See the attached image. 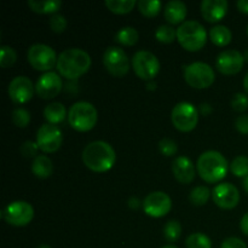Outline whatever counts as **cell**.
<instances>
[{"instance_id": "obj_36", "label": "cell", "mask_w": 248, "mask_h": 248, "mask_svg": "<svg viewBox=\"0 0 248 248\" xmlns=\"http://www.w3.org/2000/svg\"><path fill=\"white\" fill-rule=\"evenodd\" d=\"M232 108L235 111H239V113H244L248 109V94L246 93H239L235 94L232 99Z\"/></svg>"}, {"instance_id": "obj_24", "label": "cell", "mask_w": 248, "mask_h": 248, "mask_svg": "<svg viewBox=\"0 0 248 248\" xmlns=\"http://www.w3.org/2000/svg\"><path fill=\"white\" fill-rule=\"evenodd\" d=\"M28 6L31 7V11L35 14L47 15V14H55L61 9L62 2L60 0H46V1H34V0H29Z\"/></svg>"}, {"instance_id": "obj_23", "label": "cell", "mask_w": 248, "mask_h": 248, "mask_svg": "<svg viewBox=\"0 0 248 248\" xmlns=\"http://www.w3.org/2000/svg\"><path fill=\"white\" fill-rule=\"evenodd\" d=\"M210 39L215 45L223 47V46H227L232 43V34L227 26L218 24V26L211 28Z\"/></svg>"}, {"instance_id": "obj_8", "label": "cell", "mask_w": 248, "mask_h": 248, "mask_svg": "<svg viewBox=\"0 0 248 248\" xmlns=\"http://www.w3.org/2000/svg\"><path fill=\"white\" fill-rule=\"evenodd\" d=\"M28 62L39 72H50L57 65V55L51 46L45 44H34L28 50Z\"/></svg>"}, {"instance_id": "obj_27", "label": "cell", "mask_w": 248, "mask_h": 248, "mask_svg": "<svg viewBox=\"0 0 248 248\" xmlns=\"http://www.w3.org/2000/svg\"><path fill=\"white\" fill-rule=\"evenodd\" d=\"M211 195H212V191L207 186H199L190 191L189 200L194 206H203L208 202Z\"/></svg>"}, {"instance_id": "obj_18", "label": "cell", "mask_w": 248, "mask_h": 248, "mask_svg": "<svg viewBox=\"0 0 248 248\" xmlns=\"http://www.w3.org/2000/svg\"><path fill=\"white\" fill-rule=\"evenodd\" d=\"M227 0H203L200 5L201 15L203 19H206L210 23H217L222 21L228 12Z\"/></svg>"}, {"instance_id": "obj_30", "label": "cell", "mask_w": 248, "mask_h": 248, "mask_svg": "<svg viewBox=\"0 0 248 248\" xmlns=\"http://www.w3.org/2000/svg\"><path fill=\"white\" fill-rule=\"evenodd\" d=\"M155 39L162 44H171L177 39V31L172 26L162 24L155 31Z\"/></svg>"}, {"instance_id": "obj_29", "label": "cell", "mask_w": 248, "mask_h": 248, "mask_svg": "<svg viewBox=\"0 0 248 248\" xmlns=\"http://www.w3.org/2000/svg\"><path fill=\"white\" fill-rule=\"evenodd\" d=\"M186 248H212V241L202 232H194L186 237Z\"/></svg>"}, {"instance_id": "obj_39", "label": "cell", "mask_w": 248, "mask_h": 248, "mask_svg": "<svg viewBox=\"0 0 248 248\" xmlns=\"http://www.w3.org/2000/svg\"><path fill=\"white\" fill-rule=\"evenodd\" d=\"M220 248H247V245L239 237H228L222 242Z\"/></svg>"}, {"instance_id": "obj_34", "label": "cell", "mask_w": 248, "mask_h": 248, "mask_svg": "<svg viewBox=\"0 0 248 248\" xmlns=\"http://www.w3.org/2000/svg\"><path fill=\"white\" fill-rule=\"evenodd\" d=\"M12 123L17 127L24 128L31 123V113L24 108H16L12 111Z\"/></svg>"}, {"instance_id": "obj_40", "label": "cell", "mask_w": 248, "mask_h": 248, "mask_svg": "<svg viewBox=\"0 0 248 248\" xmlns=\"http://www.w3.org/2000/svg\"><path fill=\"white\" fill-rule=\"evenodd\" d=\"M235 127L242 135H248V115H241L235 121Z\"/></svg>"}, {"instance_id": "obj_2", "label": "cell", "mask_w": 248, "mask_h": 248, "mask_svg": "<svg viewBox=\"0 0 248 248\" xmlns=\"http://www.w3.org/2000/svg\"><path fill=\"white\" fill-rule=\"evenodd\" d=\"M91 57L81 48H68L61 52L57 60L58 73L68 80L82 77L91 68Z\"/></svg>"}, {"instance_id": "obj_46", "label": "cell", "mask_w": 248, "mask_h": 248, "mask_svg": "<svg viewBox=\"0 0 248 248\" xmlns=\"http://www.w3.org/2000/svg\"><path fill=\"white\" fill-rule=\"evenodd\" d=\"M147 86H148V89H149V90H155V89H156V84H155V82H153V80H152V81L148 82Z\"/></svg>"}, {"instance_id": "obj_17", "label": "cell", "mask_w": 248, "mask_h": 248, "mask_svg": "<svg viewBox=\"0 0 248 248\" xmlns=\"http://www.w3.org/2000/svg\"><path fill=\"white\" fill-rule=\"evenodd\" d=\"M63 82L60 75L55 72L44 73L35 84V92L40 98H55L62 91Z\"/></svg>"}, {"instance_id": "obj_25", "label": "cell", "mask_w": 248, "mask_h": 248, "mask_svg": "<svg viewBox=\"0 0 248 248\" xmlns=\"http://www.w3.org/2000/svg\"><path fill=\"white\" fill-rule=\"evenodd\" d=\"M140 34L133 27H124L115 34V41L124 46H133L138 41Z\"/></svg>"}, {"instance_id": "obj_3", "label": "cell", "mask_w": 248, "mask_h": 248, "mask_svg": "<svg viewBox=\"0 0 248 248\" xmlns=\"http://www.w3.org/2000/svg\"><path fill=\"white\" fill-rule=\"evenodd\" d=\"M229 164L227 159L216 150H208L199 156L196 169L201 179L211 184L219 183L227 177L229 171Z\"/></svg>"}, {"instance_id": "obj_51", "label": "cell", "mask_w": 248, "mask_h": 248, "mask_svg": "<svg viewBox=\"0 0 248 248\" xmlns=\"http://www.w3.org/2000/svg\"><path fill=\"white\" fill-rule=\"evenodd\" d=\"M247 35H248V26H247Z\"/></svg>"}, {"instance_id": "obj_19", "label": "cell", "mask_w": 248, "mask_h": 248, "mask_svg": "<svg viewBox=\"0 0 248 248\" xmlns=\"http://www.w3.org/2000/svg\"><path fill=\"white\" fill-rule=\"evenodd\" d=\"M172 173L182 184H190L195 178V166L188 156H178L172 162Z\"/></svg>"}, {"instance_id": "obj_37", "label": "cell", "mask_w": 248, "mask_h": 248, "mask_svg": "<svg viewBox=\"0 0 248 248\" xmlns=\"http://www.w3.org/2000/svg\"><path fill=\"white\" fill-rule=\"evenodd\" d=\"M48 23H50V28L52 29V31H55V33L57 34H61L65 31L68 22L63 15L56 14L51 17Z\"/></svg>"}, {"instance_id": "obj_38", "label": "cell", "mask_w": 248, "mask_h": 248, "mask_svg": "<svg viewBox=\"0 0 248 248\" xmlns=\"http://www.w3.org/2000/svg\"><path fill=\"white\" fill-rule=\"evenodd\" d=\"M38 144H36V142H33V140H26L21 147V153L24 157H34L35 159L38 156L36 155L38 154Z\"/></svg>"}, {"instance_id": "obj_22", "label": "cell", "mask_w": 248, "mask_h": 248, "mask_svg": "<svg viewBox=\"0 0 248 248\" xmlns=\"http://www.w3.org/2000/svg\"><path fill=\"white\" fill-rule=\"evenodd\" d=\"M31 172L38 178H48L53 172V165L50 157L46 155H38L31 164Z\"/></svg>"}, {"instance_id": "obj_26", "label": "cell", "mask_w": 248, "mask_h": 248, "mask_svg": "<svg viewBox=\"0 0 248 248\" xmlns=\"http://www.w3.org/2000/svg\"><path fill=\"white\" fill-rule=\"evenodd\" d=\"M104 5L108 7L109 11L116 15L128 14L136 6L135 0H106Z\"/></svg>"}, {"instance_id": "obj_49", "label": "cell", "mask_w": 248, "mask_h": 248, "mask_svg": "<svg viewBox=\"0 0 248 248\" xmlns=\"http://www.w3.org/2000/svg\"><path fill=\"white\" fill-rule=\"evenodd\" d=\"M36 248H51L48 245H40V246H38Z\"/></svg>"}, {"instance_id": "obj_11", "label": "cell", "mask_w": 248, "mask_h": 248, "mask_svg": "<svg viewBox=\"0 0 248 248\" xmlns=\"http://www.w3.org/2000/svg\"><path fill=\"white\" fill-rule=\"evenodd\" d=\"M103 64L113 77L121 78L130 70V60L125 51L116 46H110L103 53Z\"/></svg>"}, {"instance_id": "obj_4", "label": "cell", "mask_w": 248, "mask_h": 248, "mask_svg": "<svg viewBox=\"0 0 248 248\" xmlns=\"http://www.w3.org/2000/svg\"><path fill=\"white\" fill-rule=\"evenodd\" d=\"M177 40L184 50L196 52L207 43V33L205 27L199 22L186 21L177 29Z\"/></svg>"}, {"instance_id": "obj_1", "label": "cell", "mask_w": 248, "mask_h": 248, "mask_svg": "<svg viewBox=\"0 0 248 248\" xmlns=\"http://www.w3.org/2000/svg\"><path fill=\"white\" fill-rule=\"evenodd\" d=\"M82 161L85 166L97 173H104L113 169L116 161L115 150L104 140H94L89 143L82 152Z\"/></svg>"}, {"instance_id": "obj_42", "label": "cell", "mask_w": 248, "mask_h": 248, "mask_svg": "<svg viewBox=\"0 0 248 248\" xmlns=\"http://www.w3.org/2000/svg\"><path fill=\"white\" fill-rule=\"evenodd\" d=\"M140 206H143V202H140V199H138V198H135V196H132V198L128 200V207L132 208V210H137V208H140Z\"/></svg>"}, {"instance_id": "obj_6", "label": "cell", "mask_w": 248, "mask_h": 248, "mask_svg": "<svg viewBox=\"0 0 248 248\" xmlns=\"http://www.w3.org/2000/svg\"><path fill=\"white\" fill-rule=\"evenodd\" d=\"M183 73L186 84L198 90L207 89L216 80L213 68L203 62H194L186 65Z\"/></svg>"}, {"instance_id": "obj_5", "label": "cell", "mask_w": 248, "mask_h": 248, "mask_svg": "<svg viewBox=\"0 0 248 248\" xmlns=\"http://www.w3.org/2000/svg\"><path fill=\"white\" fill-rule=\"evenodd\" d=\"M98 113L93 104L89 102H77L68 111V123L78 132H87L96 126Z\"/></svg>"}, {"instance_id": "obj_32", "label": "cell", "mask_w": 248, "mask_h": 248, "mask_svg": "<svg viewBox=\"0 0 248 248\" xmlns=\"http://www.w3.org/2000/svg\"><path fill=\"white\" fill-rule=\"evenodd\" d=\"M182 225L178 220H170L164 227V236L169 242H174L181 237Z\"/></svg>"}, {"instance_id": "obj_13", "label": "cell", "mask_w": 248, "mask_h": 248, "mask_svg": "<svg viewBox=\"0 0 248 248\" xmlns=\"http://www.w3.org/2000/svg\"><path fill=\"white\" fill-rule=\"evenodd\" d=\"M172 208V200L164 191H153L145 196L143 210L145 215L153 218H161L169 215Z\"/></svg>"}, {"instance_id": "obj_21", "label": "cell", "mask_w": 248, "mask_h": 248, "mask_svg": "<svg viewBox=\"0 0 248 248\" xmlns=\"http://www.w3.org/2000/svg\"><path fill=\"white\" fill-rule=\"evenodd\" d=\"M44 116H45V120L47 121V124L57 125V124L64 121V119L67 118V109L60 102H52L45 107Z\"/></svg>"}, {"instance_id": "obj_48", "label": "cell", "mask_w": 248, "mask_h": 248, "mask_svg": "<svg viewBox=\"0 0 248 248\" xmlns=\"http://www.w3.org/2000/svg\"><path fill=\"white\" fill-rule=\"evenodd\" d=\"M244 58H245V62L248 63V47L246 48V51H245L244 53Z\"/></svg>"}, {"instance_id": "obj_47", "label": "cell", "mask_w": 248, "mask_h": 248, "mask_svg": "<svg viewBox=\"0 0 248 248\" xmlns=\"http://www.w3.org/2000/svg\"><path fill=\"white\" fill-rule=\"evenodd\" d=\"M244 188H245V190H246V193L248 194V176L245 178V181H244Z\"/></svg>"}, {"instance_id": "obj_20", "label": "cell", "mask_w": 248, "mask_h": 248, "mask_svg": "<svg viewBox=\"0 0 248 248\" xmlns=\"http://www.w3.org/2000/svg\"><path fill=\"white\" fill-rule=\"evenodd\" d=\"M164 16L170 24L184 23L186 17V5L179 0H171L165 5Z\"/></svg>"}, {"instance_id": "obj_14", "label": "cell", "mask_w": 248, "mask_h": 248, "mask_svg": "<svg viewBox=\"0 0 248 248\" xmlns=\"http://www.w3.org/2000/svg\"><path fill=\"white\" fill-rule=\"evenodd\" d=\"M35 92V86L27 77H16L7 87L10 99L16 104H24L31 101Z\"/></svg>"}, {"instance_id": "obj_45", "label": "cell", "mask_w": 248, "mask_h": 248, "mask_svg": "<svg viewBox=\"0 0 248 248\" xmlns=\"http://www.w3.org/2000/svg\"><path fill=\"white\" fill-rule=\"evenodd\" d=\"M244 87H245V91H246V93L248 94V73L244 79Z\"/></svg>"}, {"instance_id": "obj_16", "label": "cell", "mask_w": 248, "mask_h": 248, "mask_svg": "<svg viewBox=\"0 0 248 248\" xmlns=\"http://www.w3.org/2000/svg\"><path fill=\"white\" fill-rule=\"evenodd\" d=\"M245 58L241 52L236 50H225L218 55L216 67L218 72L224 75H235L241 72Z\"/></svg>"}, {"instance_id": "obj_41", "label": "cell", "mask_w": 248, "mask_h": 248, "mask_svg": "<svg viewBox=\"0 0 248 248\" xmlns=\"http://www.w3.org/2000/svg\"><path fill=\"white\" fill-rule=\"evenodd\" d=\"M199 111H200L201 114H202L203 116H207L210 115L211 113L213 111V108L211 107L210 103H207V102H203V103L200 104V108H199Z\"/></svg>"}, {"instance_id": "obj_28", "label": "cell", "mask_w": 248, "mask_h": 248, "mask_svg": "<svg viewBox=\"0 0 248 248\" xmlns=\"http://www.w3.org/2000/svg\"><path fill=\"white\" fill-rule=\"evenodd\" d=\"M162 7V2L159 0H140L138 1V10L140 14L148 18L157 16Z\"/></svg>"}, {"instance_id": "obj_12", "label": "cell", "mask_w": 248, "mask_h": 248, "mask_svg": "<svg viewBox=\"0 0 248 248\" xmlns=\"http://www.w3.org/2000/svg\"><path fill=\"white\" fill-rule=\"evenodd\" d=\"M36 144L41 152L46 154L57 152L63 142V136L56 125L44 124L36 132Z\"/></svg>"}, {"instance_id": "obj_7", "label": "cell", "mask_w": 248, "mask_h": 248, "mask_svg": "<svg viewBox=\"0 0 248 248\" xmlns=\"http://www.w3.org/2000/svg\"><path fill=\"white\" fill-rule=\"evenodd\" d=\"M171 120L178 131L190 132L199 123V110L194 104L189 102H181L172 109Z\"/></svg>"}, {"instance_id": "obj_43", "label": "cell", "mask_w": 248, "mask_h": 248, "mask_svg": "<svg viewBox=\"0 0 248 248\" xmlns=\"http://www.w3.org/2000/svg\"><path fill=\"white\" fill-rule=\"evenodd\" d=\"M240 229L242 230V232H244L245 235L248 236V212L242 217L241 222H240Z\"/></svg>"}, {"instance_id": "obj_15", "label": "cell", "mask_w": 248, "mask_h": 248, "mask_svg": "<svg viewBox=\"0 0 248 248\" xmlns=\"http://www.w3.org/2000/svg\"><path fill=\"white\" fill-rule=\"evenodd\" d=\"M212 198L216 205L223 210H232L239 205V189L232 183H220L213 188Z\"/></svg>"}, {"instance_id": "obj_50", "label": "cell", "mask_w": 248, "mask_h": 248, "mask_svg": "<svg viewBox=\"0 0 248 248\" xmlns=\"http://www.w3.org/2000/svg\"><path fill=\"white\" fill-rule=\"evenodd\" d=\"M162 248H178V247L173 246V245H167V246H164Z\"/></svg>"}, {"instance_id": "obj_35", "label": "cell", "mask_w": 248, "mask_h": 248, "mask_svg": "<svg viewBox=\"0 0 248 248\" xmlns=\"http://www.w3.org/2000/svg\"><path fill=\"white\" fill-rule=\"evenodd\" d=\"M159 149L160 153L165 156L170 157L173 156L178 152V147H177V143L174 142L171 138H162L159 142Z\"/></svg>"}, {"instance_id": "obj_9", "label": "cell", "mask_w": 248, "mask_h": 248, "mask_svg": "<svg viewBox=\"0 0 248 248\" xmlns=\"http://www.w3.org/2000/svg\"><path fill=\"white\" fill-rule=\"evenodd\" d=\"M132 68L140 79L152 81L160 72V62L154 53L138 51L132 57Z\"/></svg>"}, {"instance_id": "obj_31", "label": "cell", "mask_w": 248, "mask_h": 248, "mask_svg": "<svg viewBox=\"0 0 248 248\" xmlns=\"http://www.w3.org/2000/svg\"><path fill=\"white\" fill-rule=\"evenodd\" d=\"M230 171L232 172V174L236 177H246L248 176V157L244 156V155H240L236 156L230 164Z\"/></svg>"}, {"instance_id": "obj_44", "label": "cell", "mask_w": 248, "mask_h": 248, "mask_svg": "<svg viewBox=\"0 0 248 248\" xmlns=\"http://www.w3.org/2000/svg\"><path fill=\"white\" fill-rule=\"evenodd\" d=\"M236 6H237V9H239L240 12L248 15V0H239L236 4Z\"/></svg>"}, {"instance_id": "obj_33", "label": "cell", "mask_w": 248, "mask_h": 248, "mask_svg": "<svg viewBox=\"0 0 248 248\" xmlns=\"http://www.w3.org/2000/svg\"><path fill=\"white\" fill-rule=\"evenodd\" d=\"M16 61H17L16 51L7 45L1 46V50H0V65H1V68L11 67V65L15 64Z\"/></svg>"}, {"instance_id": "obj_10", "label": "cell", "mask_w": 248, "mask_h": 248, "mask_svg": "<svg viewBox=\"0 0 248 248\" xmlns=\"http://www.w3.org/2000/svg\"><path fill=\"white\" fill-rule=\"evenodd\" d=\"M1 218L14 227H26L33 220L34 208L27 201H14L2 210Z\"/></svg>"}]
</instances>
